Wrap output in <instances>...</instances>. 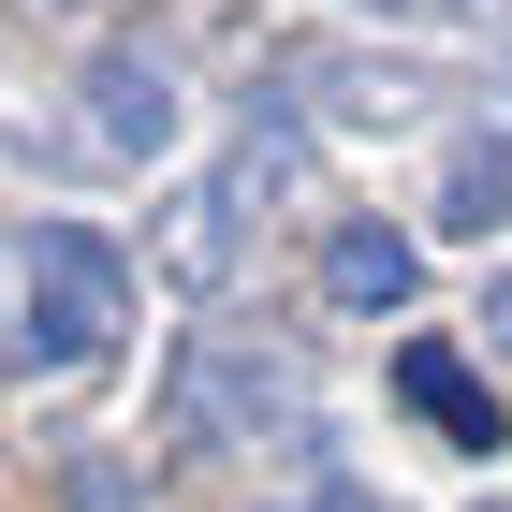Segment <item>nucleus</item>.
<instances>
[{"label": "nucleus", "mask_w": 512, "mask_h": 512, "mask_svg": "<svg viewBox=\"0 0 512 512\" xmlns=\"http://www.w3.org/2000/svg\"><path fill=\"white\" fill-rule=\"evenodd\" d=\"M439 220H454V235H498V220H512V147H498V132L454 147V205H439Z\"/></svg>", "instance_id": "423d86ee"}, {"label": "nucleus", "mask_w": 512, "mask_h": 512, "mask_svg": "<svg viewBox=\"0 0 512 512\" xmlns=\"http://www.w3.org/2000/svg\"><path fill=\"white\" fill-rule=\"evenodd\" d=\"M15 278H30V352L44 366H103L132 322V264L88 220H30V249H15Z\"/></svg>", "instance_id": "f03ea898"}, {"label": "nucleus", "mask_w": 512, "mask_h": 512, "mask_svg": "<svg viewBox=\"0 0 512 512\" xmlns=\"http://www.w3.org/2000/svg\"><path fill=\"white\" fill-rule=\"evenodd\" d=\"M395 395H410L454 454H498V439H512V425H498V395H483V366L454 352V337H410V352H395Z\"/></svg>", "instance_id": "20e7f679"}, {"label": "nucleus", "mask_w": 512, "mask_h": 512, "mask_svg": "<svg viewBox=\"0 0 512 512\" xmlns=\"http://www.w3.org/2000/svg\"><path fill=\"white\" fill-rule=\"evenodd\" d=\"M88 132H103V147H176V74H161V44H103Z\"/></svg>", "instance_id": "39448f33"}, {"label": "nucleus", "mask_w": 512, "mask_h": 512, "mask_svg": "<svg viewBox=\"0 0 512 512\" xmlns=\"http://www.w3.org/2000/svg\"><path fill=\"white\" fill-rule=\"evenodd\" d=\"M264 425H308V366L264 352L249 322L191 337V366H176V395H161V439H176V454H220V439H264Z\"/></svg>", "instance_id": "f257e3e1"}, {"label": "nucleus", "mask_w": 512, "mask_h": 512, "mask_svg": "<svg viewBox=\"0 0 512 512\" xmlns=\"http://www.w3.org/2000/svg\"><path fill=\"white\" fill-rule=\"evenodd\" d=\"M425 293V249L395 235V220H337L322 235V308H352V322H395Z\"/></svg>", "instance_id": "7ed1b4c3"}, {"label": "nucleus", "mask_w": 512, "mask_h": 512, "mask_svg": "<svg viewBox=\"0 0 512 512\" xmlns=\"http://www.w3.org/2000/svg\"><path fill=\"white\" fill-rule=\"evenodd\" d=\"M235 220H249V205L220 191V176H205V191H176V278H220V264H235Z\"/></svg>", "instance_id": "0eeeda50"}, {"label": "nucleus", "mask_w": 512, "mask_h": 512, "mask_svg": "<svg viewBox=\"0 0 512 512\" xmlns=\"http://www.w3.org/2000/svg\"><path fill=\"white\" fill-rule=\"evenodd\" d=\"M483 322H498V352H512V278H498V293H483Z\"/></svg>", "instance_id": "1a4fd4ad"}, {"label": "nucleus", "mask_w": 512, "mask_h": 512, "mask_svg": "<svg viewBox=\"0 0 512 512\" xmlns=\"http://www.w3.org/2000/svg\"><path fill=\"white\" fill-rule=\"evenodd\" d=\"M308 512H381V498H366V483H322V498H308Z\"/></svg>", "instance_id": "6e6552de"}, {"label": "nucleus", "mask_w": 512, "mask_h": 512, "mask_svg": "<svg viewBox=\"0 0 512 512\" xmlns=\"http://www.w3.org/2000/svg\"><path fill=\"white\" fill-rule=\"evenodd\" d=\"M0 352H15V337H0Z\"/></svg>", "instance_id": "9d476101"}]
</instances>
